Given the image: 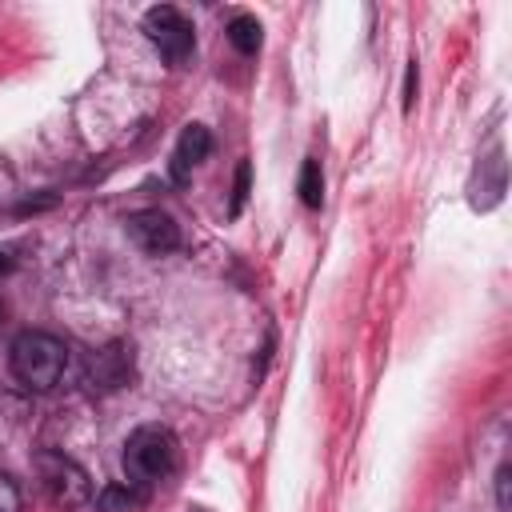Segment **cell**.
<instances>
[{
    "label": "cell",
    "instance_id": "cell-1",
    "mask_svg": "<svg viewBox=\"0 0 512 512\" xmlns=\"http://www.w3.org/2000/svg\"><path fill=\"white\" fill-rule=\"evenodd\" d=\"M180 464V444L176 436L164 428V424H140L128 444H124V472H128V484L136 488H156L164 484Z\"/></svg>",
    "mask_w": 512,
    "mask_h": 512
},
{
    "label": "cell",
    "instance_id": "cell-2",
    "mask_svg": "<svg viewBox=\"0 0 512 512\" xmlns=\"http://www.w3.org/2000/svg\"><path fill=\"white\" fill-rule=\"evenodd\" d=\"M64 364H68V348L64 340H56L52 332H20L8 348V368L12 376L32 388V392H48L60 384L64 376Z\"/></svg>",
    "mask_w": 512,
    "mask_h": 512
},
{
    "label": "cell",
    "instance_id": "cell-3",
    "mask_svg": "<svg viewBox=\"0 0 512 512\" xmlns=\"http://www.w3.org/2000/svg\"><path fill=\"white\" fill-rule=\"evenodd\" d=\"M36 476H40L44 496H48L56 508H80V504H88V496H92L88 472H84L76 460H68L64 452H40V456H36Z\"/></svg>",
    "mask_w": 512,
    "mask_h": 512
},
{
    "label": "cell",
    "instance_id": "cell-4",
    "mask_svg": "<svg viewBox=\"0 0 512 512\" xmlns=\"http://www.w3.org/2000/svg\"><path fill=\"white\" fill-rule=\"evenodd\" d=\"M144 36L156 44V52L168 60V64H184L196 48V36H192V24L184 20V12H176L172 4H156L144 12Z\"/></svg>",
    "mask_w": 512,
    "mask_h": 512
},
{
    "label": "cell",
    "instance_id": "cell-5",
    "mask_svg": "<svg viewBox=\"0 0 512 512\" xmlns=\"http://www.w3.org/2000/svg\"><path fill=\"white\" fill-rule=\"evenodd\" d=\"M128 236L148 256H168L180 248V224L160 208H140L128 216Z\"/></svg>",
    "mask_w": 512,
    "mask_h": 512
},
{
    "label": "cell",
    "instance_id": "cell-6",
    "mask_svg": "<svg viewBox=\"0 0 512 512\" xmlns=\"http://www.w3.org/2000/svg\"><path fill=\"white\" fill-rule=\"evenodd\" d=\"M208 152H212V132L204 124H184V132H180V140L172 148V164H168L172 168V180L184 184L188 172L208 160Z\"/></svg>",
    "mask_w": 512,
    "mask_h": 512
},
{
    "label": "cell",
    "instance_id": "cell-7",
    "mask_svg": "<svg viewBox=\"0 0 512 512\" xmlns=\"http://www.w3.org/2000/svg\"><path fill=\"white\" fill-rule=\"evenodd\" d=\"M144 488L136 484H108L100 496H96V512H140L144 508Z\"/></svg>",
    "mask_w": 512,
    "mask_h": 512
},
{
    "label": "cell",
    "instance_id": "cell-8",
    "mask_svg": "<svg viewBox=\"0 0 512 512\" xmlns=\"http://www.w3.org/2000/svg\"><path fill=\"white\" fill-rule=\"evenodd\" d=\"M228 40H232L236 52L252 56V52L260 48V20H256V16H232V24H228Z\"/></svg>",
    "mask_w": 512,
    "mask_h": 512
},
{
    "label": "cell",
    "instance_id": "cell-9",
    "mask_svg": "<svg viewBox=\"0 0 512 512\" xmlns=\"http://www.w3.org/2000/svg\"><path fill=\"white\" fill-rule=\"evenodd\" d=\"M300 200H304V208H320L324 204V172H320V160H304V168H300Z\"/></svg>",
    "mask_w": 512,
    "mask_h": 512
},
{
    "label": "cell",
    "instance_id": "cell-10",
    "mask_svg": "<svg viewBox=\"0 0 512 512\" xmlns=\"http://www.w3.org/2000/svg\"><path fill=\"white\" fill-rule=\"evenodd\" d=\"M244 200H248V160H240V168H236V188H232V204H228V212L240 216Z\"/></svg>",
    "mask_w": 512,
    "mask_h": 512
},
{
    "label": "cell",
    "instance_id": "cell-11",
    "mask_svg": "<svg viewBox=\"0 0 512 512\" xmlns=\"http://www.w3.org/2000/svg\"><path fill=\"white\" fill-rule=\"evenodd\" d=\"M0 512H20V488L8 472H0Z\"/></svg>",
    "mask_w": 512,
    "mask_h": 512
},
{
    "label": "cell",
    "instance_id": "cell-12",
    "mask_svg": "<svg viewBox=\"0 0 512 512\" xmlns=\"http://www.w3.org/2000/svg\"><path fill=\"white\" fill-rule=\"evenodd\" d=\"M416 88H420V76H416V60H408V72H404V112L416 104Z\"/></svg>",
    "mask_w": 512,
    "mask_h": 512
},
{
    "label": "cell",
    "instance_id": "cell-13",
    "mask_svg": "<svg viewBox=\"0 0 512 512\" xmlns=\"http://www.w3.org/2000/svg\"><path fill=\"white\" fill-rule=\"evenodd\" d=\"M496 500H500V508H508V464H500V472H496Z\"/></svg>",
    "mask_w": 512,
    "mask_h": 512
}]
</instances>
